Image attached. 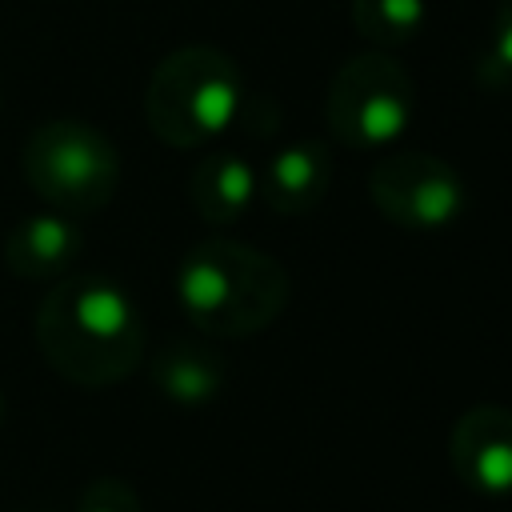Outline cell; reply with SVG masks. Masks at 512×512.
<instances>
[{
	"label": "cell",
	"mask_w": 512,
	"mask_h": 512,
	"mask_svg": "<svg viewBox=\"0 0 512 512\" xmlns=\"http://www.w3.org/2000/svg\"><path fill=\"white\" fill-rule=\"evenodd\" d=\"M36 348L56 376L80 388H108L136 372L144 320L124 284L100 272H68L36 312Z\"/></svg>",
	"instance_id": "1"
},
{
	"label": "cell",
	"mask_w": 512,
	"mask_h": 512,
	"mask_svg": "<svg viewBox=\"0 0 512 512\" xmlns=\"http://www.w3.org/2000/svg\"><path fill=\"white\" fill-rule=\"evenodd\" d=\"M288 296V268L276 256L228 236L192 244L176 268V300L204 336H256L288 308Z\"/></svg>",
	"instance_id": "2"
},
{
	"label": "cell",
	"mask_w": 512,
	"mask_h": 512,
	"mask_svg": "<svg viewBox=\"0 0 512 512\" xmlns=\"http://www.w3.org/2000/svg\"><path fill=\"white\" fill-rule=\"evenodd\" d=\"M244 92V76L228 52L212 44H184L152 68L144 120L168 148H204L232 132Z\"/></svg>",
	"instance_id": "3"
},
{
	"label": "cell",
	"mask_w": 512,
	"mask_h": 512,
	"mask_svg": "<svg viewBox=\"0 0 512 512\" xmlns=\"http://www.w3.org/2000/svg\"><path fill=\"white\" fill-rule=\"evenodd\" d=\"M20 168L28 188L52 204L56 212L84 216L100 212L120 188V152L116 144L72 116H56L40 124L20 152Z\"/></svg>",
	"instance_id": "4"
},
{
	"label": "cell",
	"mask_w": 512,
	"mask_h": 512,
	"mask_svg": "<svg viewBox=\"0 0 512 512\" xmlns=\"http://www.w3.org/2000/svg\"><path fill=\"white\" fill-rule=\"evenodd\" d=\"M416 120L412 72L380 48L348 56L328 84V128L348 148H392Z\"/></svg>",
	"instance_id": "5"
},
{
	"label": "cell",
	"mask_w": 512,
	"mask_h": 512,
	"mask_svg": "<svg viewBox=\"0 0 512 512\" xmlns=\"http://www.w3.org/2000/svg\"><path fill=\"white\" fill-rule=\"evenodd\" d=\"M368 196L384 220L404 232H440L468 208L464 176L420 148H392L368 176Z\"/></svg>",
	"instance_id": "6"
},
{
	"label": "cell",
	"mask_w": 512,
	"mask_h": 512,
	"mask_svg": "<svg viewBox=\"0 0 512 512\" xmlns=\"http://www.w3.org/2000/svg\"><path fill=\"white\" fill-rule=\"evenodd\" d=\"M448 460L468 492L488 500H508L512 496V408L472 404L448 436Z\"/></svg>",
	"instance_id": "7"
},
{
	"label": "cell",
	"mask_w": 512,
	"mask_h": 512,
	"mask_svg": "<svg viewBox=\"0 0 512 512\" xmlns=\"http://www.w3.org/2000/svg\"><path fill=\"white\" fill-rule=\"evenodd\" d=\"M260 200L280 216H304L324 204L332 184V156L320 140H292L256 168Z\"/></svg>",
	"instance_id": "8"
},
{
	"label": "cell",
	"mask_w": 512,
	"mask_h": 512,
	"mask_svg": "<svg viewBox=\"0 0 512 512\" xmlns=\"http://www.w3.org/2000/svg\"><path fill=\"white\" fill-rule=\"evenodd\" d=\"M84 252V232L68 212L24 216L4 240V264L20 280H60Z\"/></svg>",
	"instance_id": "9"
},
{
	"label": "cell",
	"mask_w": 512,
	"mask_h": 512,
	"mask_svg": "<svg viewBox=\"0 0 512 512\" xmlns=\"http://www.w3.org/2000/svg\"><path fill=\"white\" fill-rule=\"evenodd\" d=\"M256 196H260L256 164L244 148H216L192 168L188 200H192L196 216L212 228L236 224L252 208Z\"/></svg>",
	"instance_id": "10"
},
{
	"label": "cell",
	"mask_w": 512,
	"mask_h": 512,
	"mask_svg": "<svg viewBox=\"0 0 512 512\" xmlns=\"http://www.w3.org/2000/svg\"><path fill=\"white\" fill-rule=\"evenodd\" d=\"M152 384H156L160 396H168L180 408H204V404H212L224 392L228 364H224V356L208 340L180 336V340H168L156 352Z\"/></svg>",
	"instance_id": "11"
},
{
	"label": "cell",
	"mask_w": 512,
	"mask_h": 512,
	"mask_svg": "<svg viewBox=\"0 0 512 512\" xmlns=\"http://www.w3.org/2000/svg\"><path fill=\"white\" fill-rule=\"evenodd\" d=\"M428 0H352V28L368 48L392 52L420 36Z\"/></svg>",
	"instance_id": "12"
},
{
	"label": "cell",
	"mask_w": 512,
	"mask_h": 512,
	"mask_svg": "<svg viewBox=\"0 0 512 512\" xmlns=\"http://www.w3.org/2000/svg\"><path fill=\"white\" fill-rule=\"evenodd\" d=\"M480 76L488 84H512V0H500L496 4L488 48L480 56Z\"/></svg>",
	"instance_id": "13"
},
{
	"label": "cell",
	"mask_w": 512,
	"mask_h": 512,
	"mask_svg": "<svg viewBox=\"0 0 512 512\" xmlns=\"http://www.w3.org/2000/svg\"><path fill=\"white\" fill-rule=\"evenodd\" d=\"M76 512H144L140 496L132 484H124L120 476H96L80 500H76Z\"/></svg>",
	"instance_id": "14"
},
{
	"label": "cell",
	"mask_w": 512,
	"mask_h": 512,
	"mask_svg": "<svg viewBox=\"0 0 512 512\" xmlns=\"http://www.w3.org/2000/svg\"><path fill=\"white\" fill-rule=\"evenodd\" d=\"M0 424H4V392H0Z\"/></svg>",
	"instance_id": "15"
}]
</instances>
